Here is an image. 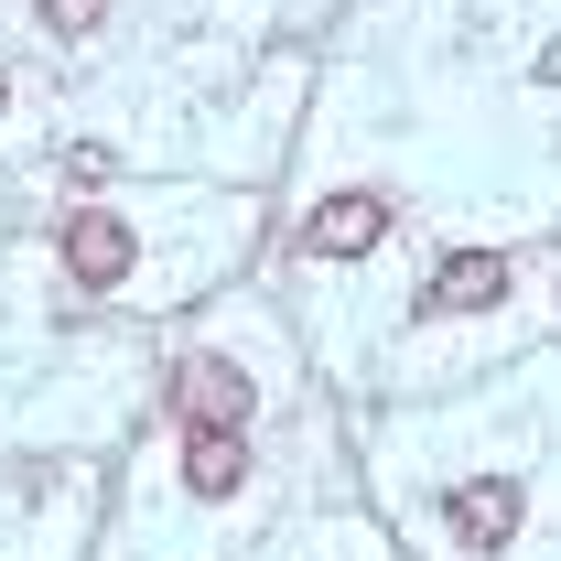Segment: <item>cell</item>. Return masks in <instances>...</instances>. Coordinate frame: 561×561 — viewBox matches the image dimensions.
I'll list each match as a JSON object with an SVG mask.
<instances>
[{"instance_id": "obj_2", "label": "cell", "mask_w": 561, "mask_h": 561, "mask_svg": "<svg viewBox=\"0 0 561 561\" xmlns=\"http://www.w3.org/2000/svg\"><path fill=\"white\" fill-rule=\"evenodd\" d=\"M66 271L87 280V291H108V280H130V227H119V216H98V206H87V216H76V227H66Z\"/></svg>"}, {"instance_id": "obj_4", "label": "cell", "mask_w": 561, "mask_h": 561, "mask_svg": "<svg viewBox=\"0 0 561 561\" xmlns=\"http://www.w3.org/2000/svg\"><path fill=\"white\" fill-rule=\"evenodd\" d=\"M184 476L206 496H227L238 476H249V454H238V432H184Z\"/></svg>"}, {"instance_id": "obj_3", "label": "cell", "mask_w": 561, "mask_h": 561, "mask_svg": "<svg viewBox=\"0 0 561 561\" xmlns=\"http://www.w3.org/2000/svg\"><path fill=\"white\" fill-rule=\"evenodd\" d=\"M496 291H507V260L465 249V260H443V271H432V313H486Z\"/></svg>"}, {"instance_id": "obj_5", "label": "cell", "mask_w": 561, "mask_h": 561, "mask_svg": "<svg viewBox=\"0 0 561 561\" xmlns=\"http://www.w3.org/2000/svg\"><path fill=\"white\" fill-rule=\"evenodd\" d=\"M378 227H389V206H378V195H335V206L313 216V249H367Z\"/></svg>"}, {"instance_id": "obj_7", "label": "cell", "mask_w": 561, "mask_h": 561, "mask_svg": "<svg viewBox=\"0 0 561 561\" xmlns=\"http://www.w3.org/2000/svg\"><path fill=\"white\" fill-rule=\"evenodd\" d=\"M98 11H108V0H44V22H55V33H87Z\"/></svg>"}, {"instance_id": "obj_1", "label": "cell", "mask_w": 561, "mask_h": 561, "mask_svg": "<svg viewBox=\"0 0 561 561\" xmlns=\"http://www.w3.org/2000/svg\"><path fill=\"white\" fill-rule=\"evenodd\" d=\"M173 400H184V432H238V421H249V378H238L227 356H184Z\"/></svg>"}, {"instance_id": "obj_6", "label": "cell", "mask_w": 561, "mask_h": 561, "mask_svg": "<svg viewBox=\"0 0 561 561\" xmlns=\"http://www.w3.org/2000/svg\"><path fill=\"white\" fill-rule=\"evenodd\" d=\"M507 518H518V496H507V486H465V496H454L465 551H496V529H507Z\"/></svg>"}]
</instances>
